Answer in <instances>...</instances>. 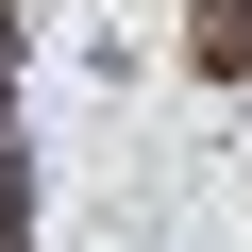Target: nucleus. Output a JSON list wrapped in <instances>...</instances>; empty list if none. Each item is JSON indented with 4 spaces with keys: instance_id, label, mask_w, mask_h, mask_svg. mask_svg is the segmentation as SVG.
Returning a JSON list of instances; mask_svg holds the SVG:
<instances>
[{
    "instance_id": "1",
    "label": "nucleus",
    "mask_w": 252,
    "mask_h": 252,
    "mask_svg": "<svg viewBox=\"0 0 252 252\" xmlns=\"http://www.w3.org/2000/svg\"><path fill=\"white\" fill-rule=\"evenodd\" d=\"M185 51H202V84H252V0H185Z\"/></svg>"
}]
</instances>
